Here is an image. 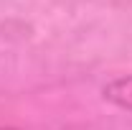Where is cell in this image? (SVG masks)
Wrapping results in <instances>:
<instances>
[{"mask_svg": "<svg viewBox=\"0 0 132 130\" xmlns=\"http://www.w3.org/2000/svg\"><path fill=\"white\" fill-rule=\"evenodd\" d=\"M102 95L107 102H112L122 110H130L132 112V74H125V77H117L109 84H104Z\"/></svg>", "mask_w": 132, "mask_h": 130, "instance_id": "cell-1", "label": "cell"}, {"mask_svg": "<svg viewBox=\"0 0 132 130\" xmlns=\"http://www.w3.org/2000/svg\"><path fill=\"white\" fill-rule=\"evenodd\" d=\"M0 130H15V128H3V125H0Z\"/></svg>", "mask_w": 132, "mask_h": 130, "instance_id": "cell-2", "label": "cell"}]
</instances>
